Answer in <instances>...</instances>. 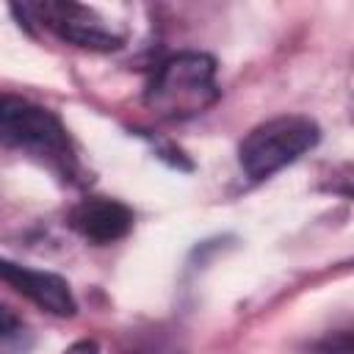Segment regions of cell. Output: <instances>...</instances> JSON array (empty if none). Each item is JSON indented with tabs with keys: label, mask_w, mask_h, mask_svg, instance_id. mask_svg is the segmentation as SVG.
I'll return each instance as SVG.
<instances>
[{
	"label": "cell",
	"mask_w": 354,
	"mask_h": 354,
	"mask_svg": "<svg viewBox=\"0 0 354 354\" xmlns=\"http://www.w3.org/2000/svg\"><path fill=\"white\" fill-rule=\"evenodd\" d=\"M0 141L39 160L61 180L75 183L80 177V163L61 119L25 97L0 94Z\"/></svg>",
	"instance_id": "1"
},
{
	"label": "cell",
	"mask_w": 354,
	"mask_h": 354,
	"mask_svg": "<svg viewBox=\"0 0 354 354\" xmlns=\"http://www.w3.org/2000/svg\"><path fill=\"white\" fill-rule=\"evenodd\" d=\"M216 61L207 53H177L169 55L152 75L144 105L158 119H191L205 113L218 100Z\"/></svg>",
	"instance_id": "2"
},
{
	"label": "cell",
	"mask_w": 354,
	"mask_h": 354,
	"mask_svg": "<svg viewBox=\"0 0 354 354\" xmlns=\"http://www.w3.org/2000/svg\"><path fill=\"white\" fill-rule=\"evenodd\" d=\"M321 138V130L307 116H277L257 124L238 147L241 169L249 180H266L313 149Z\"/></svg>",
	"instance_id": "3"
},
{
	"label": "cell",
	"mask_w": 354,
	"mask_h": 354,
	"mask_svg": "<svg viewBox=\"0 0 354 354\" xmlns=\"http://www.w3.org/2000/svg\"><path fill=\"white\" fill-rule=\"evenodd\" d=\"M19 8V6H17ZM19 11L33 14L36 22L50 28L58 39L86 47V50H119L122 36L113 33L94 8L80 6V3H36V6H22Z\"/></svg>",
	"instance_id": "4"
},
{
	"label": "cell",
	"mask_w": 354,
	"mask_h": 354,
	"mask_svg": "<svg viewBox=\"0 0 354 354\" xmlns=\"http://www.w3.org/2000/svg\"><path fill=\"white\" fill-rule=\"evenodd\" d=\"M0 279L11 285L17 293H22L25 299H30L44 313H53L61 318H69L77 313V301L69 290V282L53 271L28 268V266L0 257Z\"/></svg>",
	"instance_id": "5"
},
{
	"label": "cell",
	"mask_w": 354,
	"mask_h": 354,
	"mask_svg": "<svg viewBox=\"0 0 354 354\" xmlns=\"http://www.w3.org/2000/svg\"><path fill=\"white\" fill-rule=\"evenodd\" d=\"M69 224L75 232H80L86 241L94 243H113L124 238L133 227V210L116 199L91 196L72 207Z\"/></svg>",
	"instance_id": "6"
},
{
	"label": "cell",
	"mask_w": 354,
	"mask_h": 354,
	"mask_svg": "<svg viewBox=\"0 0 354 354\" xmlns=\"http://www.w3.org/2000/svg\"><path fill=\"white\" fill-rule=\"evenodd\" d=\"M113 354H183V343L169 326H147L127 332Z\"/></svg>",
	"instance_id": "7"
},
{
	"label": "cell",
	"mask_w": 354,
	"mask_h": 354,
	"mask_svg": "<svg viewBox=\"0 0 354 354\" xmlns=\"http://www.w3.org/2000/svg\"><path fill=\"white\" fill-rule=\"evenodd\" d=\"M30 346H33L30 329L11 307L0 304V354H28Z\"/></svg>",
	"instance_id": "8"
},
{
	"label": "cell",
	"mask_w": 354,
	"mask_h": 354,
	"mask_svg": "<svg viewBox=\"0 0 354 354\" xmlns=\"http://www.w3.org/2000/svg\"><path fill=\"white\" fill-rule=\"evenodd\" d=\"M64 354H100V346H97L94 340H77V343H72Z\"/></svg>",
	"instance_id": "9"
}]
</instances>
